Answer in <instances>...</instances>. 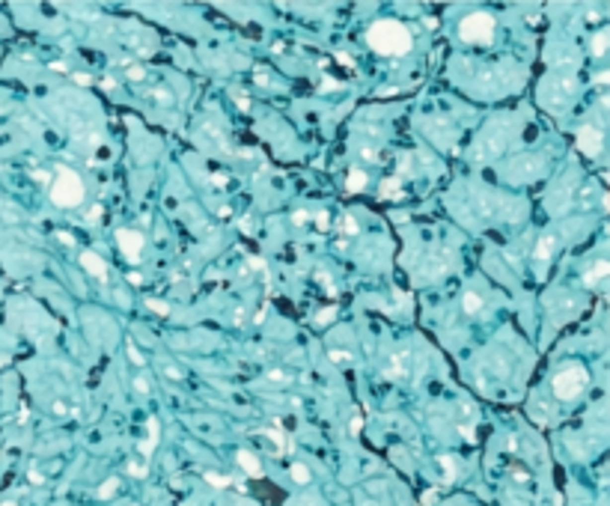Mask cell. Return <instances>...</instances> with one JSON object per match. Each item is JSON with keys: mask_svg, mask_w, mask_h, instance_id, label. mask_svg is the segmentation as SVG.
<instances>
[{"mask_svg": "<svg viewBox=\"0 0 610 506\" xmlns=\"http://www.w3.org/2000/svg\"><path fill=\"white\" fill-rule=\"evenodd\" d=\"M206 483H209V486H215V489H227V486H229L232 480H229V477H221V474H212V471H206Z\"/></svg>", "mask_w": 610, "mask_h": 506, "instance_id": "19", "label": "cell"}, {"mask_svg": "<svg viewBox=\"0 0 610 506\" xmlns=\"http://www.w3.org/2000/svg\"><path fill=\"white\" fill-rule=\"evenodd\" d=\"M292 220H295V223H304V220H306V212H304V209H301V212H295V215H292Z\"/></svg>", "mask_w": 610, "mask_h": 506, "instance_id": "32", "label": "cell"}, {"mask_svg": "<svg viewBox=\"0 0 610 506\" xmlns=\"http://www.w3.org/2000/svg\"><path fill=\"white\" fill-rule=\"evenodd\" d=\"M292 480H295L298 486H306V483H309V468L301 465V462H295V465H292Z\"/></svg>", "mask_w": 610, "mask_h": 506, "instance_id": "17", "label": "cell"}, {"mask_svg": "<svg viewBox=\"0 0 610 506\" xmlns=\"http://www.w3.org/2000/svg\"><path fill=\"white\" fill-rule=\"evenodd\" d=\"M128 474L131 477H146V462H128Z\"/></svg>", "mask_w": 610, "mask_h": 506, "instance_id": "27", "label": "cell"}, {"mask_svg": "<svg viewBox=\"0 0 610 506\" xmlns=\"http://www.w3.org/2000/svg\"><path fill=\"white\" fill-rule=\"evenodd\" d=\"M125 77H128V80H143V77H146V69H143V66H128V69H125Z\"/></svg>", "mask_w": 610, "mask_h": 506, "instance_id": "22", "label": "cell"}, {"mask_svg": "<svg viewBox=\"0 0 610 506\" xmlns=\"http://www.w3.org/2000/svg\"><path fill=\"white\" fill-rule=\"evenodd\" d=\"M608 274H610L608 259H596V262H593V265L584 271V286H587V289H596V286H599V283H602Z\"/></svg>", "mask_w": 610, "mask_h": 506, "instance_id": "9", "label": "cell"}, {"mask_svg": "<svg viewBox=\"0 0 610 506\" xmlns=\"http://www.w3.org/2000/svg\"><path fill=\"white\" fill-rule=\"evenodd\" d=\"M80 265H83L86 274H92L95 280H107V262H104L98 253H92V250L80 253Z\"/></svg>", "mask_w": 610, "mask_h": 506, "instance_id": "8", "label": "cell"}, {"mask_svg": "<svg viewBox=\"0 0 610 506\" xmlns=\"http://www.w3.org/2000/svg\"><path fill=\"white\" fill-rule=\"evenodd\" d=\"M238 465L244 468L247 477H256V480H259V477L265 474V471H262V462H259L253 453H247V450H238Z\"/></svg>", "mask_w": 610, "mask_h": 506, "instance_id": "10", "label": "cell"}, {"mask_svg": "<svg viewBox=\"0 0 610 506\" xmlns=\"http://www.w3.org/2000/svg\"><path fill=\"white\" fill-rule=\"evenodd\" d=\"M381 194H384V197H390V194H399V179H387V182L381 185Z\"/></svg>", "mask_w": 610, "mask_h": 506, "instance_id": "26", "label": "cell"}, {"mask_svg": "<svg viewBox=\"0 0 610 506\" xmlns=\"http://www.w3.org/2000/svg\"><path fill=\"white\" fill-rule=\"evenodd\" d=\"M357 432H360V417L351 420V435H357Z\"/></svg>", "mask_w": 610, "mask_h": 506, "instance_id": "35", "label": "cell"}, {"mask_svg": "<svg viewBox=\"0 0 610 506\" xmlns=\"http://www.w3.org/2000/svg\"><path fill=\"white\" fill-rule=\"evenodd\" d=\"M336 319V307H327L321 313H315V325H324V322H333Z\"/></svg>", "mask_w": 610, "mask_h": 506, "instance_id": "23", "label": "cell"}, {"mask_svg": "<svg viewBox=\"0 0 610 506\" xmlns=\"http://www.w3.org/2000/svg\"><path fill=\"white\" fill-rule=\"evenodd\" d=\"M146 429H149V438H146V441H140V447H137L143 459H149V456H152V450H155V444H158V432H161V429H158V420H155V417H149Z\"/></svg>", "mask_w": 610, "mask_h": 506, "instance_id": "11", "label": "cell"}, {"mask_svg": "<svg viewBox=\"0 0 610 506\" xmlns=\"http://www.w3.org/2000/svg\"><path fill=\"white\" fill-rule=\"evenodd\" d=\"M608 45H610V33H608V30H599V33L593 36V45H590V51H593V57H605V51H608Z\"/></svg>", "mask_w": 610, "mask_h": 506, "instance_id": "15", "label": "cell"}, {"mask_svg": "<svg viewBox=\"0 0 610 506\" xmlns=\"http://www.w3.org/2000/svg\"><path fill=\"white\" fill-rule=\"evenodd\" d=\"M339 232H345V235H357V220H354L351 215H342V220H339Z\"/></svg>", "mask_w": 610, "mask_h": 506, "instance_id": "18", "label": "cell"}, {"mask_svg": "<svg viewBox=\"0 0 610 506\" xmlns=\"http://www.w3.org/2000/svg\"><path fill=\"white\" fill-rule=\"evenodd\" d=\"M321 89H339V83H336L333 77H324V80H321Z\"/></svg>", "mask_w": 610, "mask_h": 506, "instance_id": "31", "label": "cell"}, {"mask_svg": "<svg viewBox=\"0 0 610 506\" xmlns=\"http://www.w3.org/2000/svg\"><path fill=\"white\" fill-rule=\"evenodd\" d=\"M0 506H18V504H12V501H6V504H0Z\"/></svg>", "mask_w": 610, "mask_h": 506, "instance_id": "38", "label": "cell"}, {"mask_svg": "<svg viewBox=\"0 0 610 506\" xmlns=\"http://www.w3.org/2000/svg\"><path fill=\"white\" fill-rule=\"evenodd\" d=\"M494 30H497V21H494V15H488V12H470V15H464L461 24H458V36H461L464 42H473V45L491 42Z\"/></svg>", "mask_w": 610, "mask_h": 506, "instance_id": "4", "label": "cell"}, {"mask_svg": "<svg viewBox=\"0 0 610 506\" xmlns=\"http://www.w3.org/2000/svg\"><path fill=\"white\" fill-rule=\"evenodd\" d=\"M116 492H119V480L113 477V480H107V483H101V489H98V498H101V501H110V498H113Z\"/></svg>", "mask_w": 610, "mask_h": 506, "instance_id": "16", "label": "cell"}, {"mask_svg": "<svg viewBox=\"0 0 610 506\" xmlns=\"http://www.w3.org/2000/svg\"><path fill=\"white\" fill-rule=\"evenodd\" d=\"M98 217H101V209H98V206H95V209H92V212H89V223H95V220H98Z\"/></svg>", "mask_w": 610, "mask_h": 506, "instance_id": "33", "label": "cell"}, {"mask_svg": "<svg viewBox=\"0 0 610 506\" xmlns=\"http://www.w3.org/2000/svg\"><path fill=\"white\" fill-rule=\"evenodd\" d=\"M116 244L128 262H140V256H143V232L140 229H128V226L116 229Z\"/></svg>", "mask_w": 610, "mask_h": 506, "instance_id": "5", "label": "cell"}, {"mask_svg": "<svg viewBox=\"0 0 610 506\" xmlns=\"http://www.w3.org/2000/svg\"><path fill=\"white\" fill-rule=\"evenodd\" d=\"M268 378H271V381H289V375H286V372H280V369H271V372H268Z\"/></svg>", "mask_w": 610, "mask_h": 506, "instance_id": "29", "label": "cell"}, {"mask_svg": "<svg viewBox=\"0 0 610 506\" xmlns=\"http://www.w3.org/2000/svg\"><path fill=\"white\" fill-rule=\"evenodd\" d=\"M408 358H411L408 352H399V355L393 358V363L387 366V375H390V378H402V375L408 372Z\"/></svg>", "mask_w": 610, "mask_h": 506, "instance_id": "13", "label": "cell"}, {"mask_svg": "<svg viewBox=\"0 0 610 506\" xmlns=\"http://www.w3.org/2000/svg\"><path fill=\"white\" fill-rule=\"evenodd\" d=\"M164 375L173 378V381H182V378H185V372H182L179 366H173V363H164Z\"/></svg>", "mask_w": 610, "mask_h": 506, "instance_id": "25", "label": "cell"}, {"mask_svg": "<svg viewBox=\"0 0 610 506\" xmlns=\"http://www.w3.org/2000/svg\"><path fill=\"white\" fill-rule=\"evenodd\" d=\"M554 250H557V235H554V232H545V235L536 241V247H533V259H536V265H548L551 256H554Z\"/></svg>", "mask_w": 610, "mask_h": 506, "instance_id": "7", "label": "cell"}, {"mask_svg": "<svg viewBox=\"0 0 610 506\" xmlns=\"http://www.w3.org/2000/svg\"><path fill=\"white\" fill-rule=\"evenodd\" d=\"M75 80H77V83H89V74H83V72H77V74H75Z\"/></svg>", "mask_w": 610, "mask_h": 506, "instance_id": "34", "label": "cell"}, {"mask_svg": "<svg viewBox=\"0 0 610 506\" xmlns=\"http://www.w3.org/2000/svg\"><path fill=\"white\" fill-rule=\"evenodd\" d=\"M602 146H605L602 128H596V125H581V128H578V149H581L587 158H599V155H602Z\"/></svg>", "mask_w": 610, "mask_h": 506, "instance_id": "6", "label": "cell"}, {"mask_svg": "<svg viewBox=\"0 0 610 506\" xmlns=\"http://www.w3.org/2000/svg\"><path fill=\"white\" fill-rule=\"evenodd\" d=\"M461 307H464V313H467V316H476V313H482L485 301H482V295H479V292L467 289V292L461 295Z\"/></svg>", "mask_w": 610, "mask_h": 506, "instance_id": "12", "label": "cell"}, {"mask_svg": "<svg viewBox=\"0 0 610 506\" xmlns=\"http://www.w3.org/2000/svg\"><path fill=\"white\" fill-rule=\"evenodd\" d=\"M30 480H33V483H39V486H42V480H45V477H42V474H39V471H30Z\"/></svg>", "mask_w": 610, "mask_h": 506, "instance_id": "36", "label": "cell"}, {"mask_svg": "<svg viewBox=\"0 0 610 506\" xmlns=\"http://www.w3.org/2000/svg\"><path fill=\"white\" fill-rule=\"evenodd\" d=\"M134 390L143 393V396H149V381H146L143 375H137V378H134Z\"/></svg>", "mask_w": 610, "mask_h": 506, "instance_id": "28", "label": "cell"}, {"mask_svg": "<svg viewBox=\"0 0 610 506\" xmlns=\"http://www.w3.org/2000/svg\"><path fill=\"white\" fill-rule=\"evenodd\" d=\"M146 304H149V310L158 313V316H167V313H170V304H164V301H158V298H149Z\"/></svg>", "mask_w": 610, "mask_h": 506, "instance_id": "21", "label": "cell"}, {"mask_svg": "<svg viewBox=\"0 0 610 506\" xmlns=\"http://www.w3.org/2000/svg\"><path fill=\"white\" fill-rule=\"evenodd\" d=\"M366 182H369V179H366L363 170H351V173H348V182H345V191H348V194H360V191L366 188Z\"/></svg>", "mask_w": 610, "mask_h": 506, "instance_id": "14", "label": "cell"}, {"mask_svg": "<svg viewBox=\"0 0 610 506\" xmlns=\"http://www.w3.org/2000/svg\"><path fill=\"white\" fill-rule=\"evenodd\" d=\"M366 42L375 54H384V57H402L411 51L414 39H411V30L396 21V18H381V21H372L369 30H366Z\"/></svg>", "mask_w": 610, "mask_h": 506, "instance_id": "1", "label": "cell"}, {"mask_svg": "<svg viewBox=\"0 0 610 506\" xmlns=\"http://www.w3.org/2000/svg\"><path fill=\"white\" fill-rule=\"evenodd\" d=\"M51 200H54V206H60V209H75V206H80V203H83V182H80V176H77L75 170H69V167H60L57 176H54V182H51Z\"/></svg>", "mask_w": 610, "mask_h": 506, "instance_id": "3", "label": "cell"}, {"mask_svg": "<svg viewBox=\"0 0 610 506\" xmlns=\"http://www.w3.org/2000/svg\"><path fill=\"white\" fill-rule=\"evenodd\" d=\"M152 101H158V104H173V92L164 89V86H158V89H152Z\"/></svg>", "mask_w": 610, "mask_h": 506, "instance_id": "20", "label": "cell"}, {"mask_svg": "<svg viewBox=\"0 0 610 506\" xmlns=\"http://www.w3.org/2000/svg\"><path fill=\"white\" fill-rule=\"evenodd\" d=\"M128 361H131L134 366H143V363H146V361H143V355L137 352V346H134V343H128Z\"/></svg>", "mask_w": 610, "mask_h": 506, "instance_id": "24", "label": "cell"}, {"mask_svg": "<svg viewBox=\"0 0 610 506\" xmlns=\"http://www.w3.org/2000/svg\"><path fill=\"white\" fill-rule=\"evenodd\" d=\"M587 387H590V372L581 363H566L551 378V390L560 402H575Z\"/></svg>", "mask_w": 610, "mask_h": 506, "instance_id": "2", "label": "cell"}, {"mask_svg": "<svg viewBox=\"0 0 610 506\" xmlns=\"http://www.w3.org/2000/svg\"><path fill=\"white\" fill-rule=\"evenodd\" d=\"M51 69H54V72H66L69 66H66V63H51Z\"/></svg>", "mask_w": 610, "mask_h": 506, "instance_id": "37", "label": "cell"}, {"mask_svg": "<svg viewBox=\"0 0 610 506\" xmlns=\"http://www.w3.org/2000/svg\"><path fill=\"white\" fill-rule=\"evenodd\" d=\"M330 361L342 363V361H351V355H345V352H330Z\"/></svg>", "mask_w": 610, "mask_h": 506, "instance_id": "30", "label": "cell"}]
</instances>
